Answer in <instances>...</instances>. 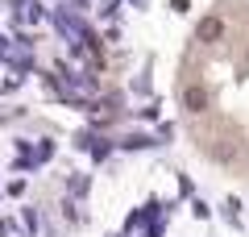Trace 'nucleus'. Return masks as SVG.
<instances>
[{"instance_id": "1", "label": "nucleus", "mask_w": 249, "mask_h": 237, "mask_svg": "<svg viewBox=\"0 0 249 237\" xmlns=\"http://www.w3.org/2000/svg\"><path fill=\"white\" fill-rule=\"evenodd\" d=\"M183 138L208 167L249 183V0H212L175 67Z\"/></svg>"}]
</instances>
